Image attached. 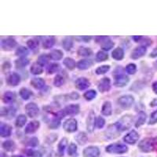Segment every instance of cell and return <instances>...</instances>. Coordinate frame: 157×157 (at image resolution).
I'll return each mask as SVG.
<instances>
[{"label":"cell","mask_w":157,"mask_h":157,"mask_svg":"<svg viewBox=\"0 0 157 157\" xmlns=\"http://www.w3.org/2000/svg\"><path fill=\"white\" fill-rule=\"evenodd\" d=\"M126 71L127 73L130 74V75H134L137 71V66L135 64H129L127 67H126Z\"/></svg>","instance_id":"obj_48"},{"label":"cell","mask_w":157,"mask_h":157,"mask_svg":"<svg viewBox=\"0 0 157 157\" xmlns=\"http://www.w3.org/2000/svg\"><path fill=\"white\" fill-rule=\"evenodd\" d=\"M40 127V123L39 121H32L27 125V127H25V132L26 134H33Z\"/></svg>","instance_id":"obj_18"},{"label":"cell","mask_w":157,"mask_h":157,"mask_svg":"<svg viewBox=\"0 0 157 157\" xmlns=\"http://www.w3.org/2000/svg\"><path fill=\"white\" fill-rule=\"evenodd\" d=\"M29 54V50L25 47H19L16 50V55L25 57V56Z\"/></svg>","instance_id":"obj_43"},{"label":"cell","mask_w":157,"mask_h":157,"mask_svg":"<svg viewBox=\"0 0 157 157\" xmlns=\"http://www.w3.org/2000/svg\"><path fill=\"white\" fill-rule=\"evenodd\" d=\"M133 39H134V40L135 42H139L140 40H141V39H142V37H141V36H133Z\"/></svg>","instance_id":"obj_61"},{"label":"cell","mask_w":157,"mask_h":157,"mask_svg":"<svg viewBox=\"0 0 157 157\" xmlns=\"http://www.w3.org/2000/svg\"><path fill=\"white\" fill-rule=\"evenodd\" d=\"M90 86V82L86 78H78L76 81H75V86L77 89L80 90H84L87 89L89 86Z\"/></svg>","instance_id":"obj_16"},{"label":"cell","mask_w":157,"mask_h":157,"mask_svg":"<svg viewBox=\"0 0 157 157\" xmlns=\"http://www.w3.org/2000/svg\"><path fill=\"white\" fill-rule=\"evenodd\" d=\"M16 100V95L11 91H6L2 96V101L6 104H11Z\"/></svg>","instance_id":"obj_23"},{"label":"cell","mask_w":157,"mask_h":157,"mask_svg":"<svg viewBox=\"0 0 157 157\" xmlns=\"http://www.w3.org/2000/svg\"><path fill=\"white\" fill-rule=\"evenodd\" d=\"M54 43H55V38L54 36H47L43 40V47L44 49H50L54 47Z\"/></svg>","instance_id":"obj_25"},{"label":"cell","mask_w":157,"mask_h":157,"mask_svg":"<svg viewBox=\"0 0 157 157\" xmlns=\"http://www.w3.org/2000/svg\"><path fill=\"white\" fill-rule=\"evenodd\" d=\"M118 103L123 109H130L134 103V98L131 95H124L118 99Z\"/></svg>","instance_id":"obj_5"},{"label":"cell","mask_w":157,"mask_h":157,"mask_svg":"<svg viewBox=\"0 0 157 157\" xmlns=\"http://www.w3.org/2000/svg\"><path fill=\"white\" fill-rule=\"evenodd\" d=\"M67 145H68V139L66 137H64L61 140V141L59 142L58 147H57V150H58V155L59 156H62L64 155V150L66 148Z\"/></svg>","instance_id":"obj_26"},{"label":"cell","mask_w":157,"mask_h":157,"mask_svg":"<svg viewBox=\"0 0 157 157\" xmlns=\"http://www.w3.org/2000/svg\"><path fill=\"white\" fill-rule=\"evenodd\" d=\"M138 148L144 152H151L157 148V137H146L138 145Z\"/></svg>","instance_id":"obj_1"},{"label":"cell","mask_w":157,"mask_h":157,"mask_svg":"<svg viewBox=\"0 0 157 157\" xmlns=\"http://www.w3.org/2000/svg\"><path fill=\"white\" fill-rule=\"evenodd\" d=\"M139 139V134L135 130H131L123 137V141L129 145H134Z\"/></svg>","instance_id":"obj_12"},{"label":"cell","mask_w":157,"mask_h":157,"mask_svg":"<svg viewBox=\"0 0 157 157\" xmlns=\"http://www.w3.org/2000/svg\"><path fill=\"white\" fill-rule=\"evenodd\" d=\"M155 65L157 67V61H155Z\"/></svg>","instance_id":"obj_64"},{"label":"cell","mask_w":157,"mask_h":157,"mask_svg":"<svg viewBox=\"0 0 157 157\" xmlns=\"http://www.w3.org/2000/svg\"><path fill=\"white\" fill-rule=\"evenodd\" d=\"M1 46H2V50L6 51H10L12 50L17 46V42L13 38L8 37L2 39L1 42Z\"/></svg>","instance_id":"obj_7"},{"label":"cell","mask_w":157,"mask_h":157,"mask_svg":"<svg viewBox=\"0 0 157 157\" xmlns=\"http://www.w3.org/2000/svg\"><path fill=\"white\" fill-rule=\"evenodd\" d=\"M152 90H153L154 93L157 94V81L152 83Z\"/></svg>","instance_id":"obj_57"},{"label":"cell","mask_w":157,"mask_h":157,"mask_svg":"<svg viewBox=\"0 0 157 157\" xmlns=\"http://www.w3.org/2000/svg\"><path fill=\"white\" fill-rule=\"evenodd\" d=\"M81 38L83 39L84 42H86V43H87V42H89L91 39L90 36H82V37H81Z\"/></svg>","instance_id":"obj_60"},{"label":"cell","mask_w":157,"mask_h":157,"mask_svg":"<svg viewBox=\"0 0 157 157\" xmlns=\"http://www.w3.org/2000/svg\"><path fill=\"white\" fill-rule=\"evenodd\" d=\"M75 139L76 140V141L78 142V145H83L86 143L88 140V137L86 136V134L84 132H80L78 133L76 136L75 137Z\"/></svg>","instance_id":"obj_30"},{"label":"cell","mask_w":157,"mask_h":157,"mask_svg":"<svg viewBox=\"0 0 157 157\" xmlns=\"http://www.w3.org/2000/svg\"><path fill=\"white\" fill-rule=\"evenodd\" d=\"M62 47L67 51H69L73 47V41L71 37H65L62 40Z\"/></svg>","instance_id":"obj_32"},{"label":"cell","mask_w":157,"mask_h":157,"mask_svg":"<svg viewBox=\"0 0 157 157\" xmlns=\"http://www.w3.org/2000/svg\"><path fill=\"white\" fill-rule=\"evenodd\" d=\"M27 45L31 50H35L39 47V41L36 40V39H29V41L27 42Z\"/></svg>","instance_id":"obj_47"},{"label":"cell","mask_w":157,"mask_h":157,"mask_svg":"<svg viewBox=\"0 0 157 157\" xmlns=\"http://www.w3.org/2000/svg\"><path fill=\"white\" fill-rule=\"evenodd\" d=\"M27 122V117L25 115H19L16 120V127L18 128H21L25 125V123Z\"/></svg>","instance_id":"obj_33"},{"label":"cell","mask_w":157,"mask_h":157,"mask_svg":"<svg viewBox=\"0 0 157 157\" xmlns=\"http://www.w3.org/2000/svg\"><path fill=\"white\" fill-rule=\"evenodd\" d=\"M10 64L8 61H6V62H4V64H2V71H4V73H8V71H10Z\"/></svg>","instance_id":"obj_55"},{"label":"cell","mask_w":157,"mask_h":157,"mask_svg":"<svg viewBox=\"0 0 157 157\" xmlns=\"http://www.w3.org/2000/svg\"><path fill=\"white\" fill-rule=\"evenodd\" d=\"M96 96H97V92L94 90H90L86 91V93L84 94L83 95L85 99L87 101L93 100L94 98H95V97Z\"/></svg>","instance_id":"obj_42"},{"label":"cell","mask_w":157,"mask_h":157,"mask_svg":"<svg viewBox=\"0 0 157 157\" xmlns=\"http://www.w3.org/2000/svg\"><path fill=\"white\" fill-rule=\"evenodd\" d=\"M146 47H143V46L136 47L132 51V54H131L130 57H131L132 59H134V60H137V59L140 58V57H143V56L145 55V53H146Z\"/></svg>","instance_id":"obj_15"},{"label":"cell","mask_w":157,"mask_h":157,"mask_svg":"<svg viewBox=\"0 0 157 157\" xmlns=\"http://www.w3.org/2000/svg\"><path fill=\"white\" fill-rule=\"evenodd\" d=\"M109 69H110L109 65H102L101 67H98L96 69V71H95V72L98 75H103V74L106 73L107 71H109Z\"/></svg>","instance_id":"obj_46"},{"label":"cell","mask_w":157,"mask_h":157,"mask_svg":"<svg viewBox=\"0 0 157 157\" xmlns=\"http://www.w3.org/2000/svg\"><path fill=\"white\" fill-rule=\"evenodd\" d=\"M133 123V117L130 115H125L122 116L120 120L116 123V125L117 126L118 129L120 130V132L127 130L130 128L132 126Z\"/></svg>","instance_id":"obj_2"},{"label":"cell","mask_w":157,"mask_h":157,"mask_svg":"<svg viewBox=\"0 0 157 157\" xmlns=\"http://www.w3.org/2000/svg\"><path fill=\"white\" fill-rule=\"evenodd\" d=\"M64 83V78L61 75H57L54 78V84L55 86H62L63 84Z\"/></svg>","instance_id":"obj_45"},{"label":"cell","mask_w":157,"mask_h":157,"mask_svg":"<svg viewBox=\"0 0 157 157\" xmlns=\"http://www.w3.org/2000/svg\"><path fill=\"white\" fill-rule=\"evenodd\" d=\"M13 157H23V156H21V155H14Z\"/></svg>","instance_id":"obj_63"},{"label":"cell","mask_w":157,"mask_h":157,"mask_svg":"<svg viewBox=\"0 0 157 157\" xmlns=\"http://www.w3.org/2000/svg\"><path fill=\"white\" fill-rule=\"evenodd\" d=\"M77 53H78V55L82 56V57H89L92 54V50L89 48H86V47H81L78 48Z\"/></svg>","instance_id":"obj_38"},{"label":"cell","mask_w":157,"mask_h":157,"mask_svg":"<svg viewBox=\"0 0 157 157\" xmlns=\"http://www.w3.org/2000/svg\"><path fill=\"white\" fill-rule=\"evenodd\" d=\"M109 58V55L107 53L104 51H98V54L96 55V60L98 61H105Z\"/></svg>","instance_id":"obj_44"},{"label":"cell","mask_w":157,"mask_h":157,"mask_svg":"<svg viewBox=\"0 0 157 157\" xmlns=\"http://www.w3.org/2000/svg\"><path fill=\"white\" fill-rule=\"evenodd\" d=\"M30 71L33 75H39V74H42V72L43 71V67L40 66L38 63H34L31 66Z\"/></svg>","instance_id":"obj_35"},{"label":"cell","mask_w":157,"mask_h":157,"mask_svg":"<svg viewBox=\"0 0 157 157\" xmlns=\"http://www.w3.org/2000/svg\"><path fill=\"white\" fill-rule=\"evenodd\" d=\"M157 123V110L155 111L154 113H152L150 116V120L148 124H155Z\"/></svg>","instance_id":"obj_52"},{"label":"cell","mask_w":157,"mask_h":157,"mask_svg":"<svg viewBox=\"0 0 157 157\" xmlns=\"http://www.w3.org/2000/svg\"><path fill=\"white\" fill-rule=\"evenodd\" d=\"M101 113L104 116H109L113 113V109H112V104L110 101H105L103 104L101 108Z\"/></svg>","instance_id":"obj_24"},{"label":"cell","mask_w":157,"mask_h":157,"mask_svg":"<svg viewBox=\"0 0 157 157\" xmlns=\"http://www.w3.org/2000/svg\"><path fill=\"white\" fill-rule=\"evenodd\" d=\"M15 109L12 107H2L1 109V116H10V117H13L15 114Z\"/></svg>","instance_id":"obj_31"},{"label":"cell","mask_w":157,"mask_h":157,"mask_svg":"<svg viewBox=\"0 0 157 157\" xmlns=\"http://www.w3.org/2000/svg\"><path fill=\"white\" fill-rule=\"evenodd\" d=\"M97 123L96 117H95V113L93 111H90L88 115V117L86 119V128H87L88 132L92 133L94 130L95 124Z\"/></svg>","instance_id":"obj_11"},{"label":"cell","mask_w":157,"mask_h":157,"mask_svg":"<svg viewBox=\"0 0 157 157\" xmlns=\"http://www.w3.org/2000/svg\"><path fill=\"white\" fill-rule=\"evenodd\" d=\"M25 111L28 116L31 118H35L39 115V109L36 103H29L27 105L25 106Z\"/></svg>","instance_id":"obj_9"},{"label":"cell","mask_w":157,"mask_h":157,"mask_svg":"<svg viewBox=\"0 0 157 157\" xmlns=\"http://www.w3.org/2000/svg\"><path fill=\"white\" fill-rule=\"evenodd\" d=\"M12 132V127L10 126L2 123L0 126V134L2 137H10Z\"/></svg>","instance_id":"obj_19"},{"label":"cell","mask_w":157,"mask_h":157,"mask_svg":"<svg viewBox=\"0 0 157 157\" xmlns=\"http://www.w3.org/2000/svg\"><path fill=\"white\" fill-rule=\"evenodd\" d=\"M146 113L143 111H141L139 113H138V116H137V121H136L135 123V127H141V125H143L144 123H145V120H146Z\"/></svg>","instance_id":"obj_28"},{"label":"cell","mask_w":157,"mask_h":157,"mask_svg":"<svg viewBox=\"0 0 157 157\" xmlns=\"http://www.w3.org/2000/svg\"><path fill=\"white\" fill-rule=\"evenodd\" d=\"M57 139V134H50V135L47 137V142L48 143V144H52V143H54Z\"/></svg>","instance_id":"obj_53"},{"label":"cell","mask_w":157,"mask_h":157,"mask_svg":"<svg viewBox=\"0 0 157 157\" xmlns=\"http://www.w3.org/2000/svg\"><path fill=\"white\" fill-rule=\"evenodd\" d=\"M129 77L123 73L115 74V86L118 87H123L125 86L129 82Z\"/></svg>","instance_id":"obj_6"},{"label":"cell","mask_w":157,"mask_h":157,"mask_svg":"<svg viewBox=\"0 0 157 157\" xmlns=\"http://www.w3.org/2000/svg\"><path fill=\"white\" fill-rule=\"evenodd\" d=\"M112 56L116 61H121L122 59L123 58V57H124V51H123L122 48L118 47V48L115 49L113 50V52L112 53Z\"/></svg>","instance_id":"obj_27"},{"label":"cell","mask_w":157,"mask_h":157,"mask_svg":"<svg viewBox=\"0 0 157 157\" xmlns=\"http://www.w3.org/2000/svg\"><path fill=\"white\" fill-rule=\"evenodd\" d=\"M29 146L32 147H36L39 145V140L36 137H32L29 141Z\"/></svg>","instance_id":"obj_54"},{"label":"cell","mask_w":157,"mask_h":157,"mask_svg":"<svg viewBox=\"0 0 157 157\" xmlns=\"http://www.w3.org/2000/svg\"><path fill=\"white\" fill-rule=\"evenodd\" d=\"M96 42L101 44V47L104 50L109 51L114 47V43L109 39L107 36H99L96 38Z\"/></svg>","instance_id":"obj_4"},{"label":"cell","mask_w":157,"mask_h":157,"mask_svg":"<svg viewBox=\"0 0 157 157\" xmlns=\"http://www.w3.org/2000/svg\"><path fill=\"white\" fill-rule=\"evenodd\" d=\"M64 130L68 133H73L77 130V121L76 120L71 118L68 120H65V122L63 124Z\"/></svg>","instance_id":"obj_10"},{"label":"cell","mask_w":157,"mask_h":157,"mask_svg":"<svg viewBox=\"0 0 157 157\" xmlns=\"http://www.w3.org/2000/svg\"><path fill=\"white\" fill-rule=\"evenodd\" d=\"M76 152H77V146L75 145V144L72 143V144H71V145H69V147H68V155L72 156V155H74L75 153H76Z\"/></svg>","instance_id":"obj_50"},{"label":"cell","mask_w":157,"mask_h":157,"mask_svg":"<svg viewBox=\"0 0 157 157\" xmlns=\"http://www.w3.org/2000/svg\"><path fill=\"white\" fill-rule=\"evenodd\" d=\"M150 106H151V107H155V106H157V98L154 99V100L150 103Z\"/></svg>","instance_id":"obj_59"},{"label":"cell","mask_w":157,"mask_h":157,"mask_svg":"<svg viewBox=\"0 0 157 157\" xmlns=\"http://www.w3.org/2000/svg\"><path fill=\"white\" fill-rule=\"evenodd\" d=\"M63 64H64V66H66L67 68L69 70H72L75 68V62L72 58L70 57H66L63 61Z\"/></svg>","instance_id":"obj_39"},{"label":"cell","mask_w":157,"mask_h":157,"mask_svg":"<svg viewBox=\"0 0 157 157\" xmlns=\"http://www.w3.org/2000/svg\"><path fill=\"white\" fill-rule=\"evenodd\" d=\"M120 130L118 129L117 126L115 124L110 125L105 130V136L109 139H115L120 136Z\"/></svg>","instance_id":"obj_8"},{"label":"cell","mask_w":157,"mask_h":157,"mask_svg":"<svg viewBox=\"0 0 157 157\" xmlns=\"http://www.w3.org/2000/svg\"><path fill=\"white\" fill-rule=\"evenodd\" d=\"M106 152L109 153H117L122 154L125 153L128 151V148L125 145L123 144H119V143H115V144H111L108 145L105 148Z\"/></svg>","instance_id":"obj_3"},{"label":"cell","mask_w":157,"mask_h":157,"mask_svg":"<svg viewBox=\"0 0 157 157\" xmlns=\"http://www.w3.org/2000/svg\"><path fill=\"white\" fill-rule=\"evenodd\" d=\"M60 124H61V120H59L58 118L55 117L54 120L50 122L49 127L51 129H57L60 126Z\"/></svg>","instance_id":"obj_49"},{"label":"cell","mask_w":157,"mask_h":157,"mask_svg":"<svg viewBox=\"0 0 157 157\" xmlns=\"http://www.w3.org/2000/svg\"><path fill=\"white\" fill-rule=\"evenodd\" d=\"M59 69H60V64H57V63H53L49 65L47 71L48 74H54L57 72Z\"/></svg>","instance_id":"obj_40"},{"label":"cell","mask_w":157,"mask_h":157,"mask_svg":"<svg viewBox=\"0 0 157 157\" xmlns=\"http://www.w3.org/2000/svg\"><path fill=\"white\" fill-rule=\"evenodd\" d=\"M20 82H21V77L15 72L11 73L6 78V82L9 86H16L20 83Z\"/></svg>","instance_id":"obj_17"},{"label":"cell","mask_w":157,"mask_h":157,"mask_svg":"<svg viewBox=\"0 0 157 157\" xmlns=\"http://www.w3.org/2000/svg\"><path fill=\"white\" fill-rule=\"evenodd\" d=\"M93 61L92 60H88V59H84L78 61L76 64V67L80 70H85L89 68L93 65Z\"/></svg>","instance_id":"obj_21"},{"label":"cell","mask_w":157,"mask_h":157,"mask_svg":"<svg viewBox=\"0 0 157 157\" xmlns=\"http://www.w3.org/2000/svg\"><path fill=\"white\" fill-rule=\"evenodd\" d=\"M100 155V150L98 147L90 146L83 150L84 157H98Z\"/></svg>","instance_id":"obj_14"},{"label":"cell","mask_w":157,"mask_h":157,"mask_svg":"<svg viewBox=\"0 0 157 157\" xmlns=\"http://www.w3.org/2000/svg\"><path fill=\"white\" fill-rule=\"evenodd\" d=\"M98 90L101 92V93H105V92H108L111 88V81L110 78L108 77H105L99 82L98 83Z\"/></svg>","instance_id":"obj_13"},{"label":"cell","mask_w":157,"mask_h":157,"mask_svg":"<svg viewBox=\"0 0 157 157\" xmlns=\"http://www.w3.org/2000/svg\"><path fill=\"white\" fill-rule=\"evenodd\" d=\"M32 95V91L29 90L27 89V88L23 87L20 90V96H21V98H22L23 100H25V101L29 100Z\"/></svg>","instance_id":"obj_34"},{"label":"cell","mask_w":157,"mask_h":157,"mask_svg":"<svg viewBox=\"0 0 157 157\" xmlns=\"http://www.w3.org/2000/svg\"><path fill=\"white\" fill-rule=\"evenodd\" d=\"M1 157H8V156L6 155H5L4 153H2V155H1Z\"/></svg>","instance_id":"obj_62"},{"label":"cell","mask_w":157,"mask_h":157,"mask_svg":"<svg viewBox=\"0 0 157 157\" xmlns=\"http://www.w3.org/2000/svg\"><path fill=\"white\" fill-rule=\"evenodd\" d=\"M64 113L66 115H76L79 113V105H70L64 109Z\"/></svg>","instance_id":"obj_22"},{"label":"cell","mask_w":157,"mask_h":157,"mask_svg":"<svg viewBox=\"0 0 157 157\" xmlns=\"http://www.w3.org/2000/svg\"><path fill=\"white\" fill-rule=\"evenodd\" d=\"M97 127H98L99 129L101 128H103L105 124V120H104L103 118L101 116H99V117L97 119Z\"/></svg>","instance_id":"obj_51"},{"label":"cell","mask_w":157,"mask_h":157,"mask_svg":"<svg viewBox=\"0 0 157 157\" xmlns=\"http://www.w3.org/2000/svg\"><path fill=\"white\" fill-rule=\"evenodd\" d=\"M45 81L42 78H33L31 80V85H32L35 89L41 90L45 86Z\"/></svg>","instance_id":"obj_20"},{"label":"cell","mask_w":157,"mask_h":157,"mask_svg":"<svg viewBox=\"0 0 157 157\" xmlns=\"http://www.w3.org/2000/svg\"><path fill=\"white\" fill-rule=\"evenodd\" d=\"M63 53L60 50H52L49 54V57L50 59L54 60V61H59L63 57Z\"/></svg>","instance_id":"obj_29"},{"label":"cell","mask_w":157,"mask_h":157,"mask_svg":"<svg viewBox=\"0 0 157 157\" xmlns=\"http://www.w3.org/2000/svg\"><path fill=\"white\" fill-rule=\"evenodd\" d=\"M49 57L47 55H46V54H43V55H41L39 56V57H38L37 59V63L38 64L40 65V66H45L46 64L48 63L49 61Z\"/></svg>","instance_id":"obj_41"},{"label":"cell","mask_w":157,"mask_h":157,"mask_svg":"<svg viewBox=\"0 0 157 157\" xmlns=\"http://www.w3.org/2000/svg\"><path fill=\"white\" fill-rule=\"evenodd\" d=\"M2 148L7 152H13L15 149V144L13 141H6L2 143Z\"/></svg>","instance_id":"obj_36"},{"label":"cell","mask_w":157,"mask_h":157,"mask_svg":"<svg viewBox=\"0 0 157 157\" xmlns=\"http://www.w3.org/2000/svg\"><path fill=\"white\" fill-rule=\"evenodd\" d=\"M150 57H157V48L154 49L153 51L151 53V54H150Z\"/></svg>","instance_id":"obj_58"},{"label":"cell","mask_w":157,"mask_h":157,"mask_svg":"<svg viewBox=\"0 0 157 157\" xmlns=\"http://www.w3.org/2000/svg\"><path fill=\"white\" fill-rule=\"evenodd\" d=\"M142 44L143 47H148V46H150V45L152 44V40L148 39H145L144 42H142Z\"/></svg>","instance_id":"obj_56"},{"label":"cell","mask_w":157,"mask_h":157,"mask_svg":"<svg viewBox=\"0 0 157 157\" xmlns=\"http://www.w3.org/2000/svg\"><path fill=\"white\" fill-rule=\"evenodd\" d=\"M29 64V60L25 57H21V58L17 59L16 61H15V64L17 68H21L27 66L28 64Z\"/></svg>","instance_id":"obj_37"}]
</instances>
